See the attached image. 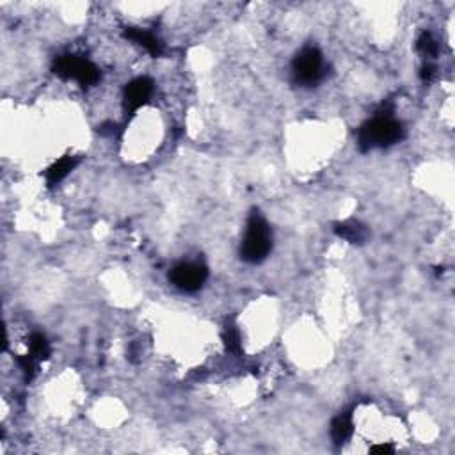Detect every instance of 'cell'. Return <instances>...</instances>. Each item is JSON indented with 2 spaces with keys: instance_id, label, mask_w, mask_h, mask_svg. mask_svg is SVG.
Here are the masks:
<instances>
[{
  "instance_id": "6da1fadb",
  "label": "cell",
  "mask_w": 455,
  "mask_h": 455,
  "mask_svg": "<svg viewBox=\"0 0 455 455\" xmlns=\"http://www.w3.org/2000/svg\"><path fill=\"white\" fill-rule=\"evenodd\" d=\"M404 139V127L400 121L392 116L390 110L377 113L372 120L361 124L357 132V144L361 151H370L373 148H387Z\"/></svg>"
},
{
  "instance_id": "7a4b0ae2",
  "label": "cell",
  "mask_w": 455,
  "mask_h": 455,
  "mask_svg": "<svg viewBox=\"0 0 455 455\" xmlns=\"http://www.w3.org/2000/svg\"><path fill=\"white\" fill-rule=\"evenodd\" d=\"M272 249V233L258 212H252L245 228V237L241 245V258L245 264H262Z\"/></svg>"
},
{
  "instance_id": "3957f363",
  "label": "cell",
  "mask_w": 455,
  "mask_h": 455,
  "mask_svg": "<svg viewBox=\"0 0 455 455\" xmlns=\"http://www.w3.org/2000/svg\"><path fill=\"white\" fill-rule=\"evenodd\" d=\"M326 63L315 46H305L292 60V77L297 86L313 87L326 77Z\"/></svg>"
},
{
  "instance_id": "277c9868",
  "label": "cell",
  "mask_w": 455,
  "mask_h": 455,
  "mask_svg": "<svg viewBox=\"0 0 455 455\" xmlns=\"http://www.w3.org/2000/svg\"><path fill=\"white\" fill-rule=\"evenodd\" d=\"M52 70L63 80H77L82 87H91L100 82V70L91 60L75 53L57 57Z\"/></svg>"
},
{
  "instance_id": "5b68a950",
  "label": "cell",
  "mask_w": 455,
  "mask_h": 455,
  "mask_svg": "<svg viewBox=\"0 0 455 455\" xmlns=\"http://www.w3.org/2000/svg\"><path fill=\"white\" fill-rule=\"evenodd\" d=\"M207 278V267L194 262L174 265L173 271L169 272V281L181 292H198L205 285Z\"/></svg>"
},
{
  "instance_id": "8992f818",
  "label": "cell",
  "mask_w": 455,
  "mask_h": 455,
  "mask_svg": "<svg viewBox=\"0 0 455 455\" xmlns=\"http://www.w3.org/2000/svg\"><path fill=\"white\" fill-rule=\"evenodd\" d=\"M153 80L148 79V77H139V79H134L132 82H128L123 91L124 113L134 116L141 107L146 105L150 96L153 94Z\"/></svg>"
},
{
  "instance_id": "52a82bcc",
  "label": "cell",
  "mask_w": 455,
  "mask_h": 455,
  "mask_svg": "<svg viewBox=\"0 0 455 455\" xmlns=\"http://www.w3.org/2000/svg\"><path fill=\"white\" fill-rule=\"evenodd\" d=\"M123 36L127 39H132L134 43L141 45L143 49H146L151 57H160L162 53H164V45H162L160 39L155 34H151V32H148V30L128 27V29H124Z\"/></svg>"
},
{
  "instance_id": "ba28073f",
  "label": "cell",
  "mask_w": 455,
  "mask_h": 455,
  "mask_svg": "<svg viewBox=\"0 0 455 455\" xmlns=\"http://www.w3.org/2000/svg\"><path fill=\"white\" fill-rule=\"evenodd\" d=\"M335 233L338 235L340 238H343V241L357 245L365 244L370 237L369 228H366L365 224H361L359 221H354V219L335 224Z\"/></svg>"
},
{
  "instance_id": "9c48e42d",
  "label": "cell",
  "mask_w": 455,
  "mask_h": 455,
  "mask_svg": "<svg viewBox=\"0 0 455 455\" xmlns=\"http://www.w3.org/2000/svg\"><path fill=\"white\" fill-rule=\"evenodd\" d=\"M354 432V423H352V413L345 411V413L338 414L331 423V437L335 441V444H343L350 440Z\"/></svg>"
},
{
  "instance_id": "30bf717a",
  "label": "cell",
  "mask_w": 455,
  "mask_h": 455,
  "mask_svg": "<svg viewBox=\"0 0 455 455\" xmlns=\"http://www.w3.org/2000/svg\"><path fill=\"white\" fill-rule=\"evenodd\" d=\"M77 164H79V158L77 157H64L60 158V160H57L53 166H50L45 173L49 187H53V185H57L59 181H63L64 178L75 169Z\"/></svg>"
},
{
  "instance_id": "8fae6325",
  "label": "cell",
  "mask_w": 455,
  "mask_h": 455,
  "mask_svg": "<svg viewBox=\"0 0 455 455\" xmlns=\"http://www.w3.org/2000/svg\"><path fill=\"white\" fill-rule=\"evenodd\" d=\"M29 349L30 356L36 357V359H46V357L50 356L49 340H46V336L41 335V333H34V335L30 336Z\"/></svg>"
},
{
  "instance_id": "7c38bea8",
  "label": "cell",
  "mask_w": 455,
  "mask_h": 455,
  "mask_svg": "<svg viewBox=\"0 0 455 455\" xmlns=\"http://www.w3.org/2000/svg\"><path fill=\"white\" fill-rule=\"evenodd\" d=\"M222 340H224L226 349L233 354H241L242 342H241V333L235 328L233 323H226V329L222 333Z\"/></svg>"
},
{
  "instance_id": "4fadbf2b",
  "label": "cell",
  "mask_w": 455,
  "mask_h": 455,
  "mask_svg": "<svg viewBox=\"0 0 455 455\" xmlns=\"http://www.w3.org/2000/svg\"><path fill=\"white\" fill-rule=\"evenodd\" d=\"M418 52L423 57H436L437 56V43L430 32H423L416 43Z\"/></svg>"
},
{
  "instance_id": "5bb4252c",
  "label": "cell",
  "mask_w": 455,
  "mask_h": 455,
  "mask_svg": "<svg viewBox=\"0 0 455 455\" xmlns=\"http://www.w3.org/2000/svg\"><path fill=\"white\" fill-rule=\"evenodd\" d=\"M36 357L32 356H20L16 361H18V365L22 366L23 373H25V379L30 380L32 377H34V372H36V363H34Z\"/></svg>"
},
{
  "instance_id": "9a60e30c",
  "label": "cell",
  "mask_w": 455,
  "mask_h": 455,
  "mask_svg": "<svg viewBox=\"0 0 455 455\" xmlns=\"http://www.w3.org/2000/svg\"><path fill=\"white\" fill-rule=\"evenodd\" d=\"M434 75H436V66H434V64H430V63H427L425 66L421 68V80L429 84L430 80L434 79Z\"/></svg>"
},
{
  "instance_id": "2e32d148",
  "label": "cell",
  "mask_w": 455,
  "mask_h": 455,
  "mask_svg": "<svg viewBox=\"0 0 455 455\" xmlns=\"http://www.w3.org/2000/svg\"><path fill=\"white\" fill-rule=\"evenodd\" d=\"M370 451H372V454H393L395 448H393L392 444H376V447L370 448Z\"/></svg>"
}]
</instances>
